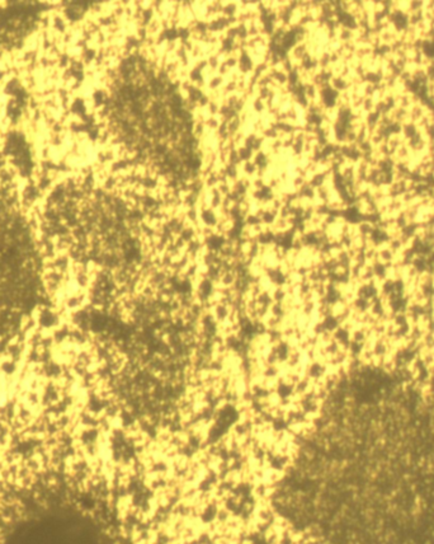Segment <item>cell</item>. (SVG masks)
<instances>
[{
  "label": "cell",
  "instance_id": "1",
  "mask_svg": "<svg viewBox=\"0 0 434 544\" xmlns=\"http://www.w3.org/2000/svg\"><path fill=\"white\" fill-rule=\"evenodd\" d=\"M0 220V335L21 323L33 306L32 265L17 224Z\"/></svg>",
  "mask_w": 434,
  "mask_h": 544
}]
</instances>
